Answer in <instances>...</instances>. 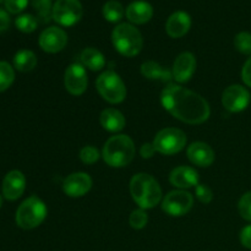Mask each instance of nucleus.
I'll return each mask as SVG.
<instances>
[{"label": "nucleus", "mask_w": 251, "mask_h": 251, "mask_svg": "<svg viewBox=\"0 0 251 251\" xmlns=\"http://www.w3.org/2000/svg\"><path fill=\"white\" fill-rule=\"evenodd\" d=\"M92 188V179L86 173H73L65 178L63 184L64 193L70 198H81Z\"/></svg>", "instance_id": "ddd939ff"}, {"label": "nucleus", "mask_w": 251, "mask_h": 251, "mask_svg": "<svg viewBox=\"0 0 251 251\" xmlns=\"http://www.w3.org/2000/svg\"><path fill=\"white\" fill-rule=\"evenodd\" d=\"M196 70V59L194 54L185 51L176 59L173 65V78L179 83H185L193 77Z\"/></svg>", "instance_id": "2eb2a0df"}, {"label": "nucleus", "mask_w": 251, "mask_h": 251, "mask_svg": "<svg viewBox=\"0 0 251 251\" xmlns=\"http://www.w3.org/2000/svg\"><path fill=\"white\" fill-rule=\"evenodd\" d=\"M100 125L103 129L110 132L122 131L125 126V118L122 113L114 108H107L100 113Z\"/></svg>", "instance_id": "aec40b11"}, {"label": "nucleus", "mask_w": 251, "mask_h": 251, "mask_svg": "<svg viewBox=\"0 0 251 251\" xmlns=\"http://www.w3.org/2000/svg\"><path fill=\"white\" fill-rule=\"evenodd\" d=\"M163 107L180 122L186 124H202L210 118V105L207 100L198 93L169 83L161 95Z\"/></svg>", "instance_id": "f257e3e1"}, {"label": "nucleus", "mask_w": 251, "mask_h": 251, "mask_svg": "<svg viewBox=\"0 0 251 251\" xmlns=\"http://www.w3.org/2000/svg\"><path fill=\"white\" fill-rule=\"evenodd\" d=\"M242 78L243 81H244L245 85L251 87V58L248 59V60L245 61L244 66H243Z\"/></svg>", "instance_id": "f704fd0d"}, {"label": "nucleus", "mask_w": 251, "mask_h": 251, "mask_svg": "<svg viewBox=\"0 0 251 251\" xmlns=\"http://www.w3.org/2000/svg\"><path fill=\"white\" fill-rule=\"evenodd\" d=\"M83 14L80 0H56L53 5V20L64 27L77 24Z\"/></svg>", "instance_id": "6e6552de"}, {"label": "nucleus", "mask_w": 251, "mask_h": 251, "mask_svg": "<svg viewBox=\"0 0 251 251\" xmlns=\"http://www.w3.org/2000/svg\"><path fill=\"white\" fill-rule=\"evenodd\" d=\"M124 7L117 0H109L103 6V16L107 21L113 22V24L119 22L124 16Z\"/></svg>", "instance_id": "b1692460"}, {"label": "nucleus", "mask_w": 251, "mask_h": 251, "mask_svg": "<svg viewBox=\"0 0 251 251\" xmlns=\"http://www.w3.org/2000/svg\"><path fill=\"white\" fill-rule=\"evenodd\" d=\"M130 194L142 210H150L162 200V189L158 181L150 174L139 173L130 181Z\"/></svg>", "instance_id": "f03ea898"}, {"label": "nucleus", "mask_w": 251, "mask_h": 251, "mask_svg": "<svg viewBox=\"0 0 251 251\" xmlns=\"http://www.w3.org/2000/svg\"><path fill=\"white\" fill-rule=\"evenodd\" d=\"M238 210L244 220L251 222V191L242 196L238 203Z\"/></svg>", "instance_id": "7c9ffc66"}, {"label": "nucleus", "mask_w": 251, "mask_h": 251, "mask_svg": "<svg viewBox=\"0 0 251 251\" xmlns=\"http://www.w3.org/2000/svg\"><path fill=\"white\" fill-rule=\"evenodd\" d=\"M188 158L195 166L210 167L215 162V151L205 142H194L188 149Z\"/></svg>", "instance_id": "f3484780"}, {"label": "nucleus", "mask_w": 251, "mask_h": 251, "mask_svg": "<svg viewBox=\"0 0 251 251\" xmlns=\"http://www.w3.org/2000/svg\"><path fill=\"white\" fill-rule=\"evenodd\" d=\"M112 41L115 49L127 58L137 55L144 47L141 33L136 27L130 24L118 25L113 29Z\"/></svg>", "instance_id": "20e7f679"}, {"label": "nucleus", "mask_w": 251, "mask_h": 251, "mask_svg": "<svg viewBox=\"0 0 251 251\" xmlns=\"http://www.w3.org/2000/svg\"><path fill=\"white\" fill-rule=\"evenodd\" d=\"M47 217V206L37 196L26 199L16 211V223L22 229H33Z\"/></svg>", "instance_id": "39448f33"}, {"label": "nucleus", "mask_w": 251, "mask_h": 251, "mask_svg": "<svg viewBox=\"0 0 251 251\" xmlns=\"http://www.w3.org/2000/svg\"><path fill=\"white\" fill-rule=\"evenodd\" d=\"M125 15L131 24L144 25L149 22L153 16V7L151 6L150 2L137 0V1H132L126 7Z\"/></svg>", "instance_id": "6ab92c4d"}, {"label": "nucleus", "mask_w": 251, "mask_h": 251, "mask_svg": "<svg viewBox=\"0 0 251 251\" xmlns=\"http://www.w3.org/2000/svg\"><path fill=\"white\" fill-rule=\"evenodd\" d=\"M250 103V93L240 85H232L222 95V104L228 112L239 113L247 109Z\"/></svg>", "instance_id": "9d476101"}, {"label": "nucleus", "mask_w": 251, "mask_h": 251, "mask_svg": "<svg viewBox=\"0 0 251 251\" xmlns=\"http://www.w3.org/2000/svg\"><path fill=\"white\" fill-rule=\"evenodd\" d=\"M68 43V36L61 28L51 26L44 29L39 36V47L47 53H58L65 48Z\"/></svg>", "instance_id": "f8f14e48"}, {"label": "nucleus", "mask_w": 251, "mask_h": 251, "mask_svg": "<svg viewBox=\"0 0 251 251\" xmlns=\"http://www.w3.org/2000/svg\"><path fill=\"white\" fill-rule=\"evenodd\" d=\"M185 132L176 127H166L161 130L153 140V146L156 151L166 156L178 153L185 147Z\"/></svg>", "instance_id": "0eeeda50"}, {"label": "nucleus", "mask_w": 251, "mask_h": 251, "mask_svg": "<svg viewBox=\"0 0 251 251\" xmlns=\"http://www.w3.org/2000/svg\"><path fill=\"white\" fill-rule=\"evenodd\" d=\"M64 85L73 96H81L87 90L88 78L85 68L81 64H71L65 71Z\"/></svg>", "instance_id": "9b49d317"}, {"label": "nucleus", "mask_w": 251, "mask_h": 251, "mask_svg": "<svg viewBox=\"0 0 251 251\" xmlns=\"http://www.w3.org/2000/svg\"><path fill=\"white\" fill-rule=\"evenodd\" d=\"M240 243L247 249H251V225L243 228L240 232Z\"/></svg>", "instance_id": "72a5a7b5"}, {"label": "nucleus", "mask_w": 251, "mask_h": 251, "mask_svg": "<svg viewBox=\"0 0 251 251\" xmlns=\"http://www.w3.org/2000/svg\"><path fill=\"white\" fill-rule=\"evenodd\" d=\"M81 61L85 66H87L92 71H100L104 68L105 59L104 55L100 50L95 48H86L81 53Z\"/></svg>", "instance_id": "5701e85b"}, {"label": "nucleus", "mask_w": 251, "mask_h": 251, "mask_svg": "<svg viewBox=\"0 0 251 251\" xmlns=\"http://www.w3.org/2000/svg\"><path fill=\"white\" fill-rule=\"evenodd\" d=\"M191 27V19L188 12L176 11L169 16L166 24V31L172 38H180L185 36Z\"/></svg>", "instance_id": "dca6fc26"}, {"label": "nucleus", "mask_w": 251, "mask_h": 251, "mask_svg": "<svg viewBox=\"0 0 251 251\" xmlns=\"http://www.w3.org/2000/svg\"><path fill=\"white\" fill-rule=\"evenodd\" d=\"M147 222H149V216L142 208L134 210L129 217V223L134 229H142L146 227Z\"/></svg>", "instance_id": "c85d7f7f"}, {"label": "nucleus", "mask_w": 251, "mask_h": 251, "mask_svg": "<svg viewBox=\"0 0 251 251\" xmlns=\"http://www.w3.org/2000/svg\"><path fill=\"white\" fill-rule=\"evenodd\" d=\"M141 74L149 80H161L163 82H169L173 78L172 71L161 66L156 61H146L142 64Z\"/></svg>", "instance_id": "412c9836"}, {"label": "nucleus", "mask_w": 251, "mask_h": 251, "mask_svg": "<svg viewBox=\"0 0 251 251\" xmlns=\"http://www.w3.org/2000/svg\"><path fill=\"white\" fill-rule=\"evenodd\" d=\"M102 156L108 166L122 168L134 159L135 145L127 135H115L104 144Z\"/></svg>", "instance_id": "7ed1b4c3"}, {"label": "nucleus", "mask_w": 251, "mask_h": 251, "mask_svg": "<svg viewBox=\"0 0 251 251\" xmlns=\"http://www.w3.org/2000/svg\"><path fill=\"white\" fill-rule=\"evenodd\" d=\"M15 80L14 68L6 61H0V92L6 91Z\"/></svg>", "instance_id": "bb28decb"}, {"label": "nucleus", "mask_w": 251, "mask_h": 251, "mask_svg": "<svg viewBox=\"0 0 251 251\" xmlns=\"http://www.w3.org/2000/svg\"><path fill=\"white\" fill-rule=\"evenodd\" d=\"M5 1V0H0V4H1V2H4Z\"/></svg>", "instance_id": "58836bf2"}, {"label": "nucleus", "mask_w": 251, "mask_h": 251, "mask_svg": "<svg viewBox=\"0 0 251 251\" xmlns=\"http://www.w3.org/2000/svg\"><path fill=\"white\" fill-rule=\"evenodd\" d=\"M234 46L240 53L245 55L251 54V33L249 32H239L234 38Z\"/></svg>", "instance_id": "cd10ccee"}, {"label": "nucleus", "mask_w": 251, "mask_h": 251, "mask_svg": "<svg viewBox=\"0 0 251 251\" xmlns=\"http://www.w3.org/2000/svg\"><path fill=\"white\" fill-rule=\"evenodd\" d=\"M26 189V178L20 171H11L2 180V195L6 200L15 201L20 199Z\"/></svg>", "instance_id": "4468645a"}, {"label": "nucleus", "mask_w": 251, "mask_h": 251, "mask_svg": "<svg viewBox=\"0 0 251 251\" xmlns=\"http://www.w3.org/2000/svg\"><path fill=\"white\" fill-rule=\"evenodd\" d=\"M1 205H2V198L0 196V207H1Z\"/></svg>", "instance_id": "4c0bfd02"}, {"label": "nucleus", "mask_w": 251, "mask_h": 251, "mask_svg": "<svg viewBox=\"0 0 251 251\" xmlns=\"http://www.w3.org/2000/svg\"><path fill=\"white\" fill-rule=\"evenodd\" d=\"M96 87L102 98L112 104L122 103L126 97V87L114 71H104L96 81Z\"/></svg>", "instance_id": "423d86ee"}, {"label": "nucleus", "mask_w": 251, "mask_h": 251, "mask_svg": "<svg viewBox=\"0 0 251 251\" xmlns=\"http://www.w3.org/2000/svg\"><path fill=\"white\" fill-rule=\"evenodd\" d=\"M15 26L19 31L24 32V33H32L33 31H36L37 26H38V19L31 14L20 15L15 20Z\"/></svg>", "instance_id": "a878e982"}, {"label": "nucleus", "mask_w": 251, "mask_h": 251, "mask_svg": "<svg viewBox=\"0 0 251 251\" xmlns=\"http://www.w3.org/2000/svg\"><path fill=\"white\" fill-rule=\"evenodd\" d=\"M169 181L172 185L179 189H189L199 185V174L195 169L190 167H176L169 176Z\"/></svg>", "instance_id": "a211bd4d"}, {"label": "nucleus", "mask_w": 251, "mask_h": 251, "mask_svg": "<svg viewBox=\"0 0 251 251\" xmlns=\"http://www.w3.org/2000/svg\"><path fill=\"white\" fill-rule=\"evenodd\" d=\"M80 159L85 164H93L100 159V151L93 146H85L80 151Z\"/></svg>", "instance_id": "c756f323"}, {"label": "nucleus", "mask_w": 251, "mask_h": 251, "mask_svg": "<svg viewBox=\"0 0 251 251\" xmlns=\"http://www.w3.org/2000/svg\"><path fill=\"white\" fill-rule=\"evenodd\" d=\"M154 152H156V149H154L153 144H144L140 149V154L142 158H151Z\"/></svg>", "instance_id": "e433bc0d"}, {"label": "nucleus", "mask_w": 251, "mask_h": 251, "mask_svg": "<svg viewBox=\"0 0 251 251\" xmlns=\"http://www.w3.org/2000/svg\"><path fill=\"white\" fill-rule=\"evenodd\" d=\"M10 26V16L7 11L0 9V33L6 31Z\"/></svg>", "instance_id": "c9c22d12"}, {"label": "nucleus", "mask_w": 251, "mask_h": 251, "mask_svg": "<svg viewBox=\"0 0 251 251\" xmlns=\"http://www.w3.org/2000/svg\"><path fill=\"white\" fill-rule=\"evenodd\" d=\"M28 0H5V9L10 14H20L26 9Z\"/></svg>", "instance_id": "473e14b6"}, {"label": "nucleus", "mask_w": 251, "mask_h": 251, "mask_svg": "<svg viewBox=\"0 0 251 251\" xmlns=\"http://www.w3.org/2000/svg\"><path fill=\"white\" fill-rule=\"evenodd\" d=\"M195 194L199 201L202 203H206V205L210 203L213 199L212 190L207 185H203V184H199V185L195 186Z\"/></svg>", "instance_id": "2f4dec72"}, {"label": "nucleus", "mask_w": 251, "mask_h": 251, "mask_svg": "<svg viewBox=\"0 0 251 251\" xmlns=\"http://www.w3.org/2000/svg\"><path fill=\"white\" fill-rule=\"evenodd\" d=\"M194 198L185 190L171 191L162 201V210L172 217H180L191 210Z\"/></svg>", "instance_id": "1a4fd4ad"}, {"label": "nucleus", "mask_w": 251, "mask_h": 251, "mask_svg": "<svg viewBox=\"0 0 251 251\" xmlns=\"http://www.w3.org/2000/svg\"><path fill=\"white\" fill-rule=\"evenodd\" d=\"M32 6L37 11L38 22L47 24L53 19V4L51 0H31Z\"/></svg>", "instance_id": "393cba45"}, {"label": "nucleus", "mask_w": 251, "mask_h": 251, "mask_svg": "<svg viewBox=\"0 0 251 251\" xmlns=\"http://www.w3.org/2000/svg\"><path fill=\"white\" fill-rule=\"evenodd\" d=\"M37 65L36 54L28 49H22L19 50L14 56V66L16 70L21 73H28L32 71Z\"/></svg>", "instance_id": "4be33fe9"}]
</instances>
